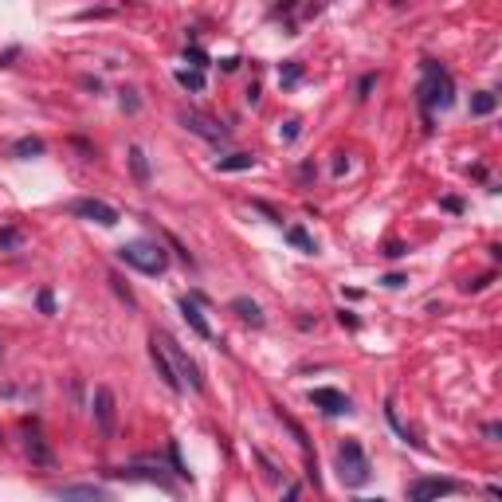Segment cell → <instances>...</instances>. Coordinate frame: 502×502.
<instances>
[{
    "mask_svg": "<svg viewBox=\"0 0 502 502\" xmlns=\"http://www.w3.org/2000/svg\"><path fill=\"white\" fill-rule=\"evenodd\" d=\"M286 239H291L298 251H306V256H314V251H318V244L310 239V232H306V228H298V224H295V228H286Z\"/></svg>",
    "mask_w": 502,
    "mask_h": 502,
    "instance_id": "18",
    "label": "cell"
},
{
    "mask_svg": "<svg viewBox=\"0 0 502 502\" xmlns=\"http://www.w3.org/2000/svg\"><path fill=\"white\" fill-rule=\"evenodd\" d=\"M149 361H153V369H158V377L165 381V389H169V393H181V389H185V384L177 381V373H173V361L165 357V349H161L158 334L149 337Z\"/></svg>",
    "mask_w": 502,
    "mask_h": 502,
    "instance_id": "10",
    "label": "cell"
},
{
    "mask_svg": "<svg viewBox=\"0 0 502 502\" xmlns=\"http://www.w3.org/2000/svg\"><path fill=\"white\" fill-rule=\"evenodd\" d=\"M114 479H134V482H158V487H173L161 471H149V467H118V471H110Z\"/></svg>",
    "mask_w": 502,
    "mask_h": 502,
    "instance_id": "12",
    "label": "cell"
},
{
    "mask_svg": "<svg viewBox=\"0 0 502 502\" xmlns=\"http://www.w3.org/2000/svg\"><path fill=\"white\" fill-rule=\"evenodd\" d=\"M185 60L193 63V71H204V67H208V55H204V51H197V48L185 51Z\"/></svg>",
    "mask_w": 502,
    "mask_h": 502,
    "instance_id": "25",
    "label": "cell"
},
{
    "mask_svg": "<svg viewBox=\"0 0 502 502\" xmlns=\"http://www.w3.org/2000/svg\"><path fill=\"white\" fill-rule=\"evenodd\" d=\"M90 412H95V424H99V432L110 440V435H114V420H118V408H114V389H110V384H99V389H95Z\"/></svg>",
    "mask_w": 502,
    "mask_h": 502,
    "instance_id": "6",
    "label": "cell"
},
{
    "mask_svg": "<svg viewBox=\"0 0 502 502\" xmlns=\"http://www.w3.org/2000/svg\"><path fill=\"white\" fill-rule=\"evenodd\" d=\"M310 404H314V408H322V412H330V416L349 412V396L337 393V389H310Z\"/></svg>",
    "mask_w": 502,
    "mask_h": 502,
    "instance_id": "11",
    "label": "cell"
},
{
    "mask_svg": "<svg viewBox=\"0 0 502 502\" xmlns=\"http://www.w3.org/2000/svg\"><path fill=\"white\" fill-rule=\"evenodd\" d=\"M279 83H283V87H295V83H302V63H298V60H286L283 67H279Z\"/></svg>",
    "mask_w": 502,
    "mask_h": 502,
    "instance_id": "20",
    "label": "cell"
},
{
    "mask_svg": "<svg viewBox=\"0 0 502 502\" xmlns=\"http://www.w3.org/2000/svg\"><path fill=\"white\" fill-rule=\"evenodd\" d=\"M43 149H48V146H43L40 138H20L16 146H12V158H40Z\"/></svg>",
    "mask_w": 502,
    "mask_h": 502,
    "instance_id": "19",
    "label": "cell"
},
{
    "mask_svg": "<svg viewBox=\"0 0 502 502\" xmlns=\"http://www.w3.org/2000/svg\"><path fill=\"white\" fill-rule=\"evenodd\" d=\"M122 106H126L130 114H134V110L141 106V102H138V90H122Z\"/></svg>",
    "mask_w": 502,
    "mask_h": 502,
    "instance_id": "26",
    "label": "cell"
},
{
    "mask_svg": "<svg viewBox=\"0 0 502 502\" xmlns=\"http://www.w3.org/2000/svg\"><path fill=\"white\" fill-rule=\"evenodd\" d=\"M130 169H134V181H138V185L149 181V158L141 146H130Z\"/></svg>",
    "mask_w": 502,
    "mask_h": 502,
    "instance_id": "16",
    "label": "cell"
},
{
    "mask_svg": "<svg viewBox=\"0 0 502 502\" xmlns=\"http://www.w3.org/2000/svg\"><path fill=\"white\" fill-rule=\"evenodd\" d=\"M459 482L455 479H416L408 487V502H440L443 494H455Z\"/></svg>",
    "mask_w": 502,
    "mask_h": 502,
    "instance_id": "8",
    "label": "cell"
},
{
    "mask_svg": "<svg viewBox=\"0 0 502 502\" xmlns=\"http://www.w3.org/2000/svg\"><path fill=\"white\" fill-rule=\"evenodd\" d=\"M158 342H161V349H165V357L173 361V373H177V381H181V384L188 381V384H193V389L200 393V389H204V377H200L197 361H193V357L185 354V345H177L169 334H158Z\"/></svg>",
    "mask_w": 502,
    "mask_h": 502,
    "instance_id": "4",
    "label": "cell"
},
{
    "mask_svg": "<svg viewBox=\"0 0 502 502\" xmlns=\"http://www.w3.org/2000/svg\"><path fill=\"white\" fill-rule=\"evenodd\" d=\"M110 283H114V291H118V295L126 298L130 306H134V295H130V286H122V279H110Z\"/></svg>",
    "mask_w": 502,
    "mask_h": 502,
    "instance_id": "28",
    "label": "cell"
},
{
    "mask_svg": "<svg viewBox=\"0 0 502 502\" xmlns=\"http://www.w3.org/2000/svg\"><path fill=\"white\" fill-rule=\"evenodd\" d=\"M381 283H384V286H404V283H408V279H404V275H396V271H393V275H384Z\"/></svg>",
    "mask_w": 502,
    "mask_h": 502,
    "instance_id": "31",
    "label": "cell"
},
{
    "mask_svg": "<svg viewBox=\"0 0 502 502\" xmlns=\"http://www.w3.org/2000/svg\"><path fill=\"white\" fill-rule=\"evenodd\" d=\"M36 306H40V310H43V314H55V295H51V291H48V286H43V291H40V295H36Z\"/></svg>",
    "mask_w": 502,
    "mask_h": 502,
    "instance_id": "24",
    "label": "cell"
},
{
    "mask_svg": "<svg viewBox=\"0 0 502 502\" xmlns=\"http://www.w3.org/2000/svg\"><path fill=\"white\" fill-rule=\"evenodd\" d=\"M494 106H498V95H494V90H479V95H471V114L475 118L494 114Z\"/></svg>",
    "mask_w": 502,
    "mask_h": 502,
    "instance_id": "15",
    "label": "cell"
},
{
    "mask_svg": "<svg viewBox=\"0 0 502 502\" xmlns=\"http://www.w3.org/2000/svg\"><path fill=\"white\" fill-rule=\"evenodd\" d=\"M118 259L126 267H134V271H141V275H165V267H169V251L161 244H153V239H130V244H122Z\"/></svg>",
    "mask_w": 502,
    "mask_h": 502,
    "instance_id": "1",
    "label": "cell"
},
{
    "mask_svg": "<svg viewBox=\"0 0 502 502\" xmlns=\"http://www.w3.org/2000/svg\"><path fill=\"white\" fill-rule=\"evenodd\" d=\"M181 126H185L188 134L204 138V141H224L228 138V130L220 126V122H212L208 114H200V110H181Z\"/></svg>",
    "mask_w": 502,
    "mask_h": 502,
    "instance_id": "7",
    "label": "cell"
},
{
    "mask_svg": "<svg viewBox=\"0 0 502 502\" xmlns=\"http://www.w3.org/2000/svg\"><path fill=\"white\" fill-rule=\"evenodd\" d=\"M28 455L36 463H51V452H48V443H43L40 435H32V440H28Z\"/></svg>",
    "mask_w": 502,
    "mask_h": 502,
    "instance_id": "23",
    "label": "cell"
},
{
    "mask_svg": "<svg viewBox=\"0 0 502 502\" xmlns=\"http://www.w3.org/2000/svg\"><path fill=\"white\" fill-rule=\"evenodd\" d=\"M71 212H75V216H83V220H95V224H102V228H114V224H118V208L106 204V200H99V197L71 200Z\"/></svg>",
    "mask_w": 502,
    "mask_h": 502,
    "instance_id": "5",
    "label": "cell"
},
{
    "mask_svg": "<svg viewBox=\"0 0 502 502\" xmlns=\"http://www.w3.org/2000/svg\"><path fill=\"white\" fill-rule=\"evenodd\" d=\"M232 310H236L244 322H251V326H263L267 322L263 310H259V302H251V298H232Z\"/></svg>",
    "mask_w": 502,
    "mask_h": 502,
    "instance_id": "14",
    "label": "cell"
},
{
    "mask_svg": "<svg viewBox=\"0 0 502 502\" xmlns=\"http://www.w3.org/2000/svg\"><path fill=\"white\" fill-rule=\"evenodd\" d=\"M337 475H342L345 487H365V482H369L373 467H369V459H365L357 440H345L342 447H337Z\"/></svg>",
    "mask_w": 502,
    "mask_h": 502,
    "instance_id": "3",
    "label": "cell"
},
{
    "mask_svg": "<svg viewBox=\"0 0 502 502\" xmlns=\"http://www.w3.org/2000/svg\"><path fill=\"white\" fill-rule=\"evenodd\" d=\"M345 165H349V161H345V153H337V161H334V173H337V177L345 173Z\"/></svg>",
    "mask_w": 502,
    "mask_h": 502,
    "instance_id": "34",
    "label": "cell"
},
{
    "mask_svg": "<svg viewBox=\"0 0 502 502\" xmlns=\"http://www.w3.org/2000/svg\"><path fill=\"white\" fill-rule=\"evenodd\" d=\"M384 256L396 259V256H404V247H400V244H389V247H384Z\"/></svg>",
    "mask_w": 502,
    "mask_h": 502,
    "instance_id": "32",
    "label": "cell"
},
{
    "mask_svg": "<svg viewBox=\"0 0 502 502\" xmlns=\"http://www.w3.org/2000/svg\"><path fill=\"white\" fill-rule=\"evenodd\" d=\"M373 83H377L373 75H365V79H361V99H365V95H369V90H373Z\"/></svg>",
    "mask_w": 502,
    "mask_h": 502,
    "instance_id": "33",
    "label": "cell"
},
{
    "mask_svg": "<svg viewBox=\"0 0 502 502\" xmlns=\"http://www.w3.org/2000/svg\"><path fill=\"white\" fill-rule=\"evenodd\" d=\"M279 134H283V141H295V138H298V122L291 118V122H286L283 130H279Z\"/></svg>",
    "mask_w": 502,
    "mask_h": 502,
    "instance_id": "27",
    "label": "cell"
},
{
    "mask_svg": "<svg viewBox=\"0 0 502 502\" xmlns=\"http://www.w3.org/2000/svg\"><path fill=\"white\" fill-rule=\"evenodd\" d=\"M455 99V87H452V75L440 67V63H424V83H420V106L424 114H432V110H443L452 106Z\"/></svg>",
    "mask_w": 502,
    "mask_h": 502,
    "instance_id": "2",
    "label": "cell"
},
{
    "mask_svg": "<svg viewBox=\"0 0 502 502\" xmlns=\"http://www.w3.org/2000/svg\"><path fill=\"white\" fill-rule=\"evenodd\" d=\"M216 169L220 173H244V169H256V158L251 153H232V158H220Z\"/></svg>",
    "mask_w": 502,
    "mask_h": 502,
    "instance_id": "17",
    "label": "cell"
},
{
    "mask_svg": "<svg viewBox=\"0 0 502 502\" xmlns=\"http://www.w3.org/2000/svg\"><path fill=\"white\" fill-rule=\"evenodd\" d=\"M51 494L60 502H114L106 487H95V482H67V487H55Z\"/></svg>",
    "mask_w": 502,
    "mask_h": 502,
    "instance_id": "9",
    "label": "cell"
},
{
    "mask_svg": "<svg viewBox=\"0 0 502 502\" xmlns=\"http://www.w3.org/2000/svg\"><path fill=\"white\" fill-rule=\"evenodd\" d=\"M177 83L185 90H204V71H188V67H181L177 71Z\"/></svg>",
    "mask_w": 502,
    "mask_h": 502,
    "instance_id": "21",
    "label": "cell"
},
{
    "mask_svg": "<svg viewBox=\"0 0 502 502\" xmlns=\"http://www.w3.org/2000/svg\"><path fill=\"white\" fill-rule=\"evenodd\" d=\"M357 502H384V498H357Z\"/></svg>",
    "mask_w": 502,
    "mask_h": 502,
    "instance_id": "36",
    "label": "cell"
},
{
    "mask_svg": "<svg viewBox=\"0 0 502 502\" xmlns=\"http://www.w3.org/2000/svg\"><path fill=\"white\" fill-rule=\"evenodd\" d=\"M181 314H185V322L193 326L200 337H212V326H208V318L200 314V306L193 302V298H181Z\"/></svg>",
    "mask_w": 502,
    "mask_h": 502,
    "instance_id": "13",
    "label": "cell"
},
{
    "mask_svg": "<svg viewBox=\"0 0 502 502\" xmlns=\"http://www.w3.org/2000/svg\"><path fill=\"white\" fill-rule=\"evenodd\" d=\"M298 498V487H286V502H295Z\"/></svg>",
    "mask_w": 502,
    "mask_h": 502,
    "instance_id": "35",
    "label": "cell"
},
{
    "mask_svg": "<svg viewBox=\"0 0 502 502\" xmlns=\"http://www.w3.org/2000/svg\"><path fill=\"white\" fill-rule=\"evenodd\" d=\"M20 247H24L20 228H4V232H0V251H20Z\"/></svg>",
    "mask_w": 502,
    "mask_h": 502,
    "instance_id": "22",
    "label": "cell"
},
{
    "mask_svg": "<svg viewBox=\"0 0 502 502\" xmlns=\"http://www.w3.org/2000/svg\"><path fill=\"white\" fill-rule=\"evenodd\" d=\"M337 322H342V326H349V330H357V318L349 314V310H337Z\"/></svg>",
    "mask_w": 502,
    "mask_h": 502,
    "instance_id": "29",
    "label": "cell"
},
{
    "mask_svg": "<svg viewBox=\"0 0 502 502\" xmlns=\"http://www.w3.org/2000/svg\"><path fill=\"white\" fill-rule=\"evenodd\" d=\"M443 208H447V212H463V200L459 197H443Z\"/></svg>",
    "mask_w": 502,
    "mask_h": 502,
    "instance_id": "30",
    "label": "cell"
}]
</instances>
